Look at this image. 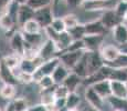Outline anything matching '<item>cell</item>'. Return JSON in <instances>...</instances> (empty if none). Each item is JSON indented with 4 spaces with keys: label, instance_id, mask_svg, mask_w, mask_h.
<instances>
[{
    "label": "cell",
    "instance_id": "6da1fadb",
    "mask_svg": "<svg viewBox=\"0 0 127 111\" xmlns=\"http://www.w3.org/2000/svg\"><path fill=\"white\" fill-rule=\"evenodd\" d=\"M116 2L114 0H83L80 8L86 12H103L114 9Z\"/></svg>",
    "mask_w": 127,
    "mask_h": 111
},
{
    "label": "cell",
    "instance_id": "7a4b0ae2",
    "mask_svg": "<svg viewBox=\"0 0 127 111\" xmlns=\"http://www.w3.org/2000/svg\"><path fill=\"white\" fill-rule=\"evenodd\" d=\"M61 63L60 57L57 56L52 59L45 60L38 69L33 72V78H34V82L36 83L43 76H52L54 70L58 68V66Z\"/></svg>",
    "mask_w": 127,
    "mask_h": 111
},
{
    "label": "cell",
    "instance_id": "3957f363",
    "mask_svg": "<svg viewBox=\"0 0 127 111\" xmlns=\"http://www.w3.org/2000/svg\"><path fill=\"white\" fill-rule=\"evenodd\" d=\"M85 99H86L87 103L90 105V107H93L95 109H98L101 111H107L105 107H109L106 99L102 98L92 87H86V90H85Z\"/></svg>",
    "mask_w": 127,
    "mask_h": 111
},
{
    "label": "cell",
    "instance_id": "277c9868",
    "mask_svg": "<svg viewBox=\"0 0 127 111\" xmlns=\"http://www.w3.org/2000/svg\"><path fill=\"white\" fill-rule=\"evenodd\" d=\"M99 52H101V56L105 61V63L109 65V63H113L114 61H116L119 58V56L122 55V49L117 44L104 43L103 47L99 49Z\"/></svg>",
    "mask_w": 127,
    "mask_h": 111
},
{
    "label": "cell",
    "instance_id": "5b68a950",
    "mask_svg": "<svg viewBox=\"0 0 127 111\" xmlns=\"http://www.w3.org/2000/svg\"><path fill=\"white\" fill-rule=\"evenodd\" d=\"M85 52H86V50L63 51V52H61V55H59V57H60L61 63H63L65 67H67V68L72 71V69L81 60Z\"/></svg>",
    "mask_w": 127,
    "mask_h": 111
},
{
    "label": "cell",
    "instance_id": "8992f818",
    "mask_svg": "<svg viewBox=\"0 0 127 111\" xmlns=\"http://www.w3.org/2000/svg\"><path fill=\"white\" fill-rule=\"evenodd\" d=\"M9 46L14 53L21 57L23 56L24 50H26V39H24V34L22 31H13V33L11 34L10 39H9Z\"/></svg>",
    "mask_w": 127,
    "mask_h": 111
},
{
    "label": "cell",
    "instance_id": "52a82bcc",
    "mask_svg": "<svg viewBox=\"0 0 127 111\" xmlns=\"http://www.w3.org/2000/svg\"><path fill=\"white\" fill-rule=\"evenodd\" d=\"M55 17L57 16H55L54 11H53L52 6L39 9V10L35 11V14H34V19L40 23L42 29H45L46 27H50Z\"/></svg>",
    "mask_w": 127,
    "mask_h": 111
},
{
    "label": "cell",
    "instance_id": "ba28073f",
    "mask_svg": "<svg viewBox=\"0 0 127 111\" xmlns=\"http://www.w3.org/2000/svg\"><path fill=\"white\" fill-rule=\"evenodd\" d=\"M60 51L58 49L57 43L54 42L51 39H46V40L41 44V47L39 48V53L38 56L41 57L43 60H49V59H52L54 57L59 56Z\"/></svg>",
    "mask_w": 127,
    "mask_h": 111
},
{
    "label": "cell",
    "instance_id": "9c48e42d",
    "mask_svg": "<svg viewBox=\"0 0 127 111\" xmlns=\"http://www.w3.org/2000/svg\"><path fill=\"white\" fill-rule=\"evenodd\" d=\"M99 20L102 21V23L104 24V27L107 30H112V29L115 28L117 24H119L121 22L124 21L123 19L117 16V13L114 9H108V10L103 11L101 13V16H99Z\"/></svg>",
    "mask_w": 127,
    "mask_h": 111
},
{
    "label": "cell",
    "instance_id": "30bf717a",
    "mask_svg": "<svg viewBox=\"0 0 127 111\" xmlns=\"http://www.w3.org/2000/svg\"><path fill=\"white\" fill-rule=\"evenodd\" d=\"M112 38L114 40V43L118 47L123 48L127 46V23L126 22H121L117 24L114 29H112Z\"/></svg>",
    "mask_w": 127,
    "mask_h": 111
},
{
    "label": "cell",
    "instance_id": "8fae6325",
    "mask_svg": "<svg viewBox=\"0 0 127 111\" xmlns=\"http://www.w3.org/2000/svg\"><path fill=\"white\" fill-rule=\"evenodd\" d=\"M87 65H89L90 75L95 73L96 71L101 70L102 67L105 65V61L103 60V58H102L99 50H97V51H87Z\"/></svg>",
    "mask_w": 127,
    "mask_h": 111
},
{
    "label": "cell",
    "instance_id": "7c38bea8",
    "mask_svg": "<svg viewBox=\"0 0 127 111\" xmlns=\"http://www.w3.org/2000/svg\"><path fill=\"white\" fill-rule=\"evenodd\" d=\"M85 49L87 51H97L105 43V36L103 34H86L83 38Z\"/></svg>",
    "mask_w": 127,
    "mask_h": 111
},
{
    "label": "cell",
    "instance_id": "4fadbf2b",
    "mask_svg": "<svg viewBox=\"0 0 127 111\" xmlns=\"http://www.w3.org/2000/svg\"><path fill=\"white\" fill-rule=\"evenodd\" d=\"M34 14H35V11L33 10L31 7H29L26 2H21V3L19 4L18 13H17V22H18V26L21 28L27 21L34 18Z\"/></svg>",
    "mask_w": 127,
    "mask_h": 111
},
{
    "label": "cell",
    "instance_id": "5bb4252c",
    "mask_svg": "<svg viewBox=\"0 0 127 111\" xmlns=\"http://www.w3.org/2000/svg\"><path fill=\"white\" fill-rule=\"evenodd\" d=\"M0 80L3 83H10L14 86L19 83L14 71L8 68L2 60H0Z\"/></svg>",
    "mask_w": 127,
    "mask_h": 111
},
{
    "label": "cell",
    "instance_id": "9a60e30c",
    "mask_svg": "<svg viewBox=\"0 0 127 111\" xmlns=\"http://www.w3.org/2000/svg\"><path fill=\"white\" fill-rule=\"evenodd\" d=\"M85 24V31H86V34H103L105 36L107 30L104 27V24L102 23V21L98 19H94L92 21L86 22Z\"/></svg>",
    "mask_w": 127,
    "mask_h": 111
},
{
    "label": "cell",
    "instance_id": "2e32d148",
    "mask_svg": "<svg viewBox=\"0 0 127 111\" xmlns=\"http://www.w3.org/2000/svg\"><path fill=\"white\" fill-rule=\"evenodd\" d=\"M91 87L101 96L104 99H107L108 97L112 96V88H111V80L109 79H105V80L98 81V82L94 83Z\"/></svg>",
    "mask_w": 127,
    "mask_h": 111
},
{
    "label": "cell",
    "instance_id": "e0dca14e",
    "mask_svg": "<svg viewBox=\"0 0 127 111\" xmlns=\"http://www.w3.org/2000/svg\"><path fill=\"white\" fill-rule=\"evenodd\" d=\"M111 88H112V96L117 98L127 99V82L111 80Z\"/></svg>",
    "mask_w": 127,
    "mask_h": 111
},
{
    "label": "cell",
    "instance_id": "ac0fdd59",
    "mask_svg": "<svg viewBox=\"0 0 127 111\" xmlns=\"http://www.w3.org/2000/svg\"><path fill=\"white\" fill-rule=\"evenodd\" d=\"M72 72L76 73L77 76H80L83 79L89 77L90 72H89V65H87V50L84 53V56L82 57L81 60L76 63V66L72 69Z\"/></svg>",
    "mask_w": 127,
    "mask_h": 111
},
{
    "label": "cell",
    "instance_id": "d6986e66",
    "mask_svg": "<svg viewBox=\"0 0 127 111\" xmlns=\"http://www.w3.org/2000/svg\"><path fill=\"white\" fill-rule=\"evenodd\" d=\"M17 20L11 16L9 12L1 14L0 16V28L4 30L6 32H10V31H16L14 30V26H17Z\"/></svg>",
    "mask_w": 127,
    "mask_h": 111
},
{
    "label": "cell",
    "instance_id": "ffe728a7",
    "mask_svg": "<svg viewBox=\"0 0 127 111\" xmlns=\"http://www.w3.org/2000/svg\"><path fill=\"white\" fill-rule=\"evenodd\" d=\"M70 73H71L70 69L67 67H65L63 63H60L52 75V78L54 80L55 85H62L65 81V79L69 77Z\"/></svg>",
    "mask_w": 127,
    "mask_h": 111
},
{
    "label": "cell",
    "instance_id": "44dd1931",
    "mask_svg": "<svg viewBox=\"0 0 127 111\" xmlns=\"http://www.w3.org/2000/svg\"><path fill=\"white\" fill-rule=\"evenodd\" d=\"M72 42H73L72 36L70 34L69 31L65 30V31H63V32L60 33L58 41L55 43H57L58 49H59V51H60V53H61V52H63V51L66 50V49L69 48L70 44L72 43Z\"/></svg>",
    "mask_w": 127,
    "mask_h": 111
},
{
    "label": "cell",
    "instance_id": "7402d4cb",
    "mask_svg": "<svg viewBox=\"0 0 127 111\" xmlns=\"http://www.w3.org/2000/svg\"><path fill=\"white\" fill-rule=\"evenodd\" d=\"M63 85H65L71 92H74L76 91V89L80 87L81 85H83V78H81L80 76H77L76 73L72 72L69 75V77L65 79V81L63 82Z\"/></svg>",
    "mask_w": 127,
    "mask_h": 111
},
{
    "label": "cell",
    "instance_id": "603a6c76",
    "mask_svg": "<svg viewBox=\"0 0 127 111\" xmlns=\"http://www.w3.org/2000/svg\"><path fill=\"white\" fill-rule=\"evenodd\" d=\"M24 34V39H26V43L28 46L34 47V48H40L42 44L48 38L43 39V34L42 32L39 33H23Z\"/></svg>",
    "mask_w": 127,
    "mask_h": 111
},
{
    "label": "cell",
    "instance_id": "cb8c5ba5",
    "mask_svg": "<svg viewBox=\"0 0 127 111\" xmlns=\"http://www.w3.org/2000/svg\"><path fill=\"white\" fill-rule=\"evenodd\" d=\"M21 59H22V57L13 52V53H11V55L4 56L3 58H1V60L3 61L4 65L8 67V68H10L11 70L16 71V69H19Z\"/></svg>",
    "mask_w": 127,
    "mask_h": 111
},
{
    "label": "cell",
    "instance_id": "d4e9b609",
    "mask_svg": "<svg viewBox=\"0 0 127 111\" xmlns=\"http://www.w3.org/2000/svg\"><path fill=\"white\" fill-rule=\"evenodd\" d=\"M20 29L23 33H39V32H42L43 30L42 27L40 26V23L34 18L27 21Z\"/></svg>",
    "mask_w": 127,
    "mask_h": 111
},
{
    "label": "cell",
    "instance_id": "484cf974",
    "mask_svg": "<svg viewBox=\"0 0 127 111\" xmlns=\"http://www.w3.org/2000/svg\"><path fill=\"white\" fill-rule=\"evenodd\" d=\"M106 101L112 109L127 111V99H123V98H117V97H114V96H111V97L107 98Z\"/></svg>",
    "mask_w": 127,
    "mask_h": 111
},
{
    "label": "cell",
    "instance_id": "4316f807",
    "mask_svg": "<svg viewBox=\"0 0 127 111\" xmlns=\"http://www.w3.org/2000/svg\"><path fill=\"white\" fill-rule=\"evenodd\" d=\"M54 88L46 89V90H41L40 93V102L45 106H52L55 102V96H54Z\"/></svg>",
    "mask_w": 127,
    "mask_h": 111
},
{
    "label": "cell",
    "instance_id": "83f0119b",
    "mask_svg": "<svg viewBox=\"0 0 127 111\" xmlns=\"http://www.w3.org/2000/svg\"><path fill=\"white\" fill-rule=\"evenodd\" d=\"M17 89L14 85H10V83H3L0 87V97L2 99L7 100H13L14 96H16Z\"/></svg>",
    "mask_w": 127,
    "mask_h": 111
},
{
    "label": "cell",
    "instance_id": "f1b7e54d",
    "mask_svg": "<svg viewBox=\"0 0 127 111\" xmlns=\"http://www.w3.org/2000/svg\"><path fill=\"white\" fill-rule=\"evenodd\" d=\"M70 32V34L72 36L73 40H81L85 36H86V31H85V24L80 22L77 26H75L74 28L67 30Z\"/></svg>",
    "mask_w": 127,
    "mask_h": 111
},
{
    "label": "cell",
    "instance_id": "f546056e",
    "mask_svg": "<svg viewBox=\"0 0 127 111\" xmlns=\"http://www.w3.org/2000/svg\"><path fill=\"white\" fill-rule=\"evenodd\" d=\"M109 80H117V81L127 82V70L123 68H114V67H112Z\"/></svg>",
    "mask_w": 127,
    "mask_h": 111
},
{
    "label": "cell",
    "instance_id": "4dcf8cb0",
    "mask_svg": "<svg viewBox=\"0 0 127 111\" xmlns=\"http://www.w3.org/2000/svg\"><path fill=\"white\" fill-rule=\"evenodd\" d=\"M81 103V97L80 95L74 91V92H70V95L66 98V109H77Z\"/></svg>",
    "mask_w": 127,
    "mask_h": 111
},
{
    "label": "cell",
    "instance_id": "1f68e13d",
    "mask_svg": "<svg viewBox=\"0 0 127 111\" xmlns=\"http://www.w3.org/2000/svg\"><path fill=\"white\" fill-rule=\"evenodd\" d=\"M52 1L53 0H24V2L29 7H31L34 11L39 10V9L45 8V7L52 6Z\"/></svg>",
    "mask_w": 127,
    "mask_h": 111
},
{
    "label": "cell",
    "instance_id": "d6a6232c",
    "mask_svg": "<svg viewBox=\"0 0 127 111\" xmlns=\"http://www.w3.org/2000/svg\"><path fill=\"white\" fill-rule=\"evenodd\" d=\"M63 18V21H64V24L66 27V30H70V29L74 28L75 26L80 23V20H79V17L74 13H66L62 17Z\"/></svg>",
    "mask_w": 127,
    "mask_h": 111
},
{
    "label": "cell",
    "instance_id": "836d02e7",
    "mask_svg": "<svg viewBox=\"0 0 127 111\" xmlns=\"http://www.w3.org/2000/svg\"><path fill=\"white\" fill-rule=\"evenodd\" d=\"M36 85L39 86V88L41 90H46V89H51L53 87H55V82L53 80L52 76H43L40 80L36 82Z\"/></svg>",
    "mask_w": 127,
    "mask_h": 111
},
{
    "label": "cell",
    "instance_id": "e575fe53",
    "mask_svg": "<svg viewBox=\"0 0 127 111\" xmlns=\"http://www.w3.org/2000/svg\"><path fill=\"white\" fill-rule=\"evenodd\" d=\"M36 66L34 65L33 60H30V59H26V58H22L21 59V62H20V66H19V70L21 71H26V72H30V73H33L34 71L36 70Z\"/></svg>",
    "mask_w": 127,
    "mask_h": 111
},
{
    "label": "cell",
    "instance_id": "d590c367",
    "mask_svg": "<svg viewBox=\"0 0 127 111\" xmlns=\"http://www.w3.org/2000/svg\"><path fill=\"white\" fill-rule=\"evenodd\" d=\"M17 79L19 82L23 83V85H30V83L34 82V78H33V73L26 72V71L19 70L18 72H16Z\"/></svg>",
    "mask_w": 127,
    "mask_h": 111
},
{
    "label": "cell",
    "instance_id": "8d00e7d4",
    "mask_svg": "<svg viewBox=\"0 0 127 111\" xmlns=\"http://www.w3.org/2000/svg\"><path fill=\"white\" fill-rule=\"evenodd\" d=\"M71 91L65 85H57L54 88V96L55 99H66Z\"/></svg>",
    "mask_w": 127,
    "mask_h": 111
},
{
    "label": "cell",
    "instance_id": "74e56055",
    "mask_svg": "<svg viewBox=\"0 0 127 111\" xmlns=\"http://www.w3.org/2000/svg\"><path fill=\"white\" fill-rule=\"evenodd\" d=\"M114 10L117 13V16L124 20V17H125V14L127 12V1L119 0L118 2H116L115 7H114Z\"/></svg>",
    "mask_w": 127,
    "mask_h": 111
},
{
    "label": "cell",
    "instance_id": "f35d334b",
    "mask_svg": "<svg viewBox=\"0 0 127 111\" xmlns=\"http://www.w3.org/2000/svg\"><path fill=\"white\" fill-rule=\"evenodd\" d=\"M51 27H52L55 31H58L59 33H61V32L66 30V27H65L62 17H58V16L55 17V18L53 19L52 23H51Z\"/></svg>",
    "mask_w": 127,
    "mask_h": 111
},
{
    "label": "cell",
    "instance_id": "ab89813d",
    "mask_svg": "<svg viewBox=\"0 0 127 111\" xmlns=\"http://www.w3.org/2000/svg\"><path fill=\"white\" fill-rule=\"evenodd\" d=\"M12 101H13L16 111H26L29 109V106H28L26 98H16V99H13Z\"/></svg>",
    "mask_w": 127,
    "mask_h": 111
},
{
    "label": "cell",
    "instance_id": "60d3db41",
    "mask_svg": "<svg viewBox=\"0 0 127 111\" xmlns=\"http://www.w3.org/2000/svg\"><path fill=\"white\" fill-rule=\"evenodd\" d=\"M43 32H44L46 38H48V39H51V40H53L54 42H57L58 39H59V36H60V33H59L58 31H55L51 26H50V27H46L45 29H43Z\"/></svg>",
    "mask_w": 127,
    "mask_h": 111
},
{
    "label": "cell",
    "instance_id": "b9f144b4",
    "mask_svg": "<svg viewBox=\"0 0 127 111\" xmlns=\"http://www.w3.org/2000/svg\"><path fill=\"white\" fill-rule=\"evenodd\" d=\"M28 110L29 111H54L52 106H45L41 102L35 106H32V107H29Z\"/></svg>",
    "mask_w": 127,
    "mask_h": 111
},
{
    "label": "cell",
    "instance_id": "7bdbcfd3",
    "mask_svg": "<svg viewBox=\"0 0 127 111\" xmlns=\"http://www.w3.org/2000/svg\"><path fill=\"white\" fill-rule=\"evenodd\" d=\"M14 0H0V16L6 13Z\"/></svg>",
    "mask_w": 127,
    "mask_h": 111
},
{
    "label": "cell",
    "instance_id": "ee69618b",
    "mask_svg": "<svg viewBox=\"0 0 127 111\" xmlns=\"http://www.w3.org/2000/svg\"><path fill=\"white\" fill-rule=\"evenodd\" d=\"M62 1H64V0H53V1H52V8H53V11H54L55 16H57V9H58V7L60 6Z\"/></svg>",
    "mask_w": 127,
    "mask_h": 111
},
{
    "label": "cell",
    "instance_id": "f6af8a7d",
    "mask_svg": "<svg viewBox=\"0 0 127 111\" xmlns=\"http://www.w3.org/2000/svg\"><path fill=\"white\" fill-rule=\"evenodd\" d=\"M4 111H16V108H14V105H13V101L10 100L7 106L4 107Z\"/></svg>",
    "mask_w": 127,
    "mask_h": 111
},
{
    "label": "cell",
    "instance_id": "bcb514c9",
    "mask_svg": "<svg viewBox=\"0 0 127 111\" xmlns=\"http://www.w3.org/2000/svg\"><path fill=\"white\" fill-rule=\"evenodd\" d=\"M121 49H122V52L123 53H127V46L123 47V48H121Z\"/></svg>",
    "mask_w": 127,
    "mask_h": 111
},
{
    "label": "cell",
    "instance_id": "7dc6e473",
    "mask_svg": "<svg viewBox=\"0 0 127 111\" xmlns=\"http://www.w3.org/2000/svg\"><path fill=\"white\" fill-rule=\"evenodd\" d=\"M87 111H101V110L95 109V108H93V107H90V108H89V110H87Z\"/></svg>",
    "mask_w": 127,
    "mask_h": 111
},
{
    "label": "cell",
    "instance_id": "c3c4849f",
    "mask_svg": "<svg viewBox=\"0 0 127 111\" xmlns=\"http://www.w3.org/2000/svg\"><path fill=\"white\" fill-rule=\"evenodd\" d=\"M65 111H79V108H77V109H69V110H65Z\"/></svg>",
    "mask_w": 127,
    "mask_h": 111
},
{
    "label": "cell",
    "instance_id": "681fc988",
    "mask_svg": "<svg viewBox=\"0 0 127 111\" xmlns=\"http://www.w3.org/2000/svg\"><path fill=\"white\" fill-rule=\"evenodd\" d=\"M124 22H126V23H127V12H126L125 17H124Z\"/></svg>",
    "mask_w": 127,
    "mask_h": 111
},
{
    "label": "cell",
    "instance_id": "f907efd6",
    "mask_svg": "<svg viewBox=\"0 0 127 111\" xmlns=\"http://www.w3.org/2000/svg\"><path fill=\"white\" fill-rule=\"evenodd\" d=\"M111 111H121V110H116V109H112Z\"/></svg>",
    "mask_w": 127,
    "mask_h": 111
},
{
    "label": "cell",
    "instance_id": "816d5d0a",
    "mask_svg": "<svg viewBox=\"0 0 127 111\" xmlns=\"http://www.w3.org/2000/svg\"><path fill=\"white\" fill-rule=\"evenodd\" d=\"M0 111H4V109H2V108L0 107Z\"/></svg>",
    "mask_w": 127,
    "mask_h": 111
},
{
    "label": "cell",
    "instance_id": "f5cc1de1",
    "mask_svg": "<svg viewBox=\"0 0 127 111\" xmlns=\"http://www.w3.org/2000/svg\"><path fill=\"white\" fill-rule=\"evenodd\" d=\"M0 60H1V57H0Z\"/></svg>",
    "mask_w": 127,
    "mask_h": 111
},
{
    "label": "cell",
    "instance_id": "db71d44e",
    "mask_svg": "<svg viewBox=\"0 0 127 111\" xmlns=\"http://www.w3.org/2000/svg\"><path fill=\"white\" fill-rule=\"evenodd\" d=\"M124 1H127V0H124Z\"/></svg>",
    "mask_w": 127,
    "mask_h": 111
},
{
    "label": "cell",
    "instance_id": "11a10c76",
    "mask_svg": "<svg viewBox=\"0 0 127 111\" xmlns=\"http://www.w3.org/2000/svg\"><path fill=\"white\" fill-rule=\"evenodd\" d=\"M26 111H29V110H26Z\"/></svg>",
    "mask_w": 127,
    "mask_h": 111
},
{
    "label": "cell",
    "instance_id": "9f6ffc18",
    "mask_svg": "<svg viewBox=\"0 0 127 111\" xmlns=\"http://www.w3.org/2000/svg\"><path fill=\"white\" fill-rule=\"evenodd\" d=\"M126 70H127V68H126Z\"/></svg>",
    "mask_w": 127,
    "mask_h": 111
}]
</instances>
